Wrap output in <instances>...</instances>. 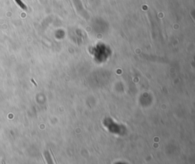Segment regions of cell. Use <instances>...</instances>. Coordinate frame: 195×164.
I'll return each instance as SVG.
<instances>
[{
    "mask_svg": "<svg viewBox=\"0 0 195 164\" xmlns=\"http://www.w3.org/2000/svg\"><path fill=\"white\" fill-rule=\"evenodd\" d=\"M15 2H16V3H17L18 5H19L22 9H26V6H25V5L23 3V2H22V0H15Z\"/></svg>",
    "mask_w": 195,
    "mask_h": 164,
    "instance_id": "6da1fadb",
    "label": "cell"
}]
</instances>
